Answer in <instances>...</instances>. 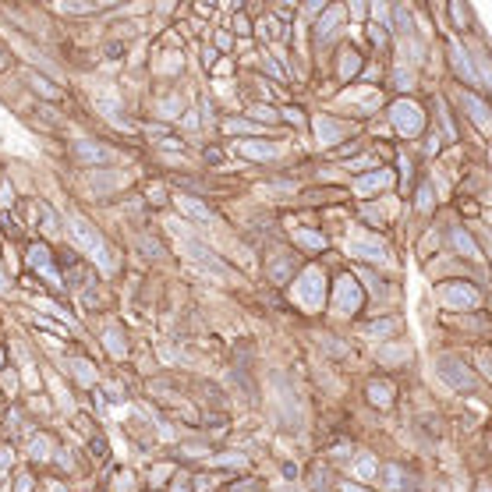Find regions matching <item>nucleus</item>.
<instances>
[{"instance_id": "nucleus-9", "label": "nucleus", "mask_w": 492, "mask_h": 492, "mask_svg": "<svg viewBox=\"0 0 492 492\" xmlns=\"http://www.w3.org/2000/svg\"><path fill=\"white\" fill-rule=\"evenodd\" d=\"M368 393H372V404H379V407L390 404V386H379V382H372Z\"/></svg>"}, {"instance_id": "nucleus-5", "label": "nucleus", "mask_w": 492, "mask_h": 492, "mask_svg": "<svg viewBox=\"0 0 492 492\" xmlns=\"http://www.w3.org/2000/svg\"><path fill=\"white\" fill-rule=\"evenodd\" d=\"M319 287H322V284H319V273L312 269L308 277L301 280V287H298V298H301L305 305H319Z\"/></svg>"}, {"instance_id": "nucleus-10", "label": "nucleus", "mask_w": 492, "mask_h": 492, "mask_svg": "<svg viewBox=\"0 0 492 492\" xmlns=\"http://www.w3.org/2000/svg\"><path fill=\"white\" fill-rule=\"evenodd\" d=\"M351 252H358L361 259H382V248H375V245H365V241H354V245H351Z\"/></svg>"}, {"instance_id": "nucleus-8", "label": "nucleus", "mask_w": 492, "mask_h": 492, "mask_svg": "<svg viewBox=\"0 0 492 492\" xmlns=\"http://www.w3.org/2000/svg\"><path fill=\"white\" fill-rule=\"evenodd\" d=\"M447 301H454V305H475L478 294L468 291V287H450V291H447Z\"/></svg>"}, {"instance_id": "nucleus-1", "label": "nucleus", "mask_w": 492, "mask_h": 492, "mask_svg": "<svg viewBox=\"0 0 492 492\" xmlns=\"http://www.w3.org/2000/svg\"><path fill=\"white\" fill-rule=\"evenodd\" d=\"M181 252H184L188 259H195V262L209 266V269L216 273V277H224V280H231V277H234V273H231V269H227L220 259H216V255H212V252H209L202 241H195V238H184V241H181Z\"/></svg>"}, {"instance_id": "nucleus-2", "label": "nucleus", "mask_w": 492, "mask_h": 492, "mask_svg": "<svg viewBox=\"0 0 492 492\" xmlns=\"http://www.w3.org/2000/svg\"><path fill=\"white\" fill-rule=\"evenodd\" d=\"M435 368H440V375L450 382V386H457V390H471L475 386V379L468 375V368L461 361H454V358H440V361H435Z\"/></svg>"}, {"instance_id": "nucleus-4", "label": "nucleus", "mask_w": 492, "mask_h": 492, "mask_svg": "<svg viewBox=\"0 0 492 492\" xmlns=\"http://www.w3.org/2000/svg\"><path fill=\"white\" fill-rule=\"evenodd\" d=\"M393 121H397V128H400V131L414 135V131H418V124H421L418 106H414V103H397V106H393Z\"/></svg>"}, {"instance_id": "nucleus-13", "label": "nucleus", "mask_w": 492, "mask_h": 492, "mask_svg": "<svg viewBox=\"0 0 492 492\" xmlns=\"http://www.w3.org/2000/svg\"><path fill=\"white\" fill-rule=\"evenodd\" d=\"M0 287H8V284H4V277H0Z\"/></svg>"}, {"instance_id": "nucleus-11", "label": "nucleus", "mask_w": 492, "mask_h": 492, "mask_svg": "<svg viewBox=\"0 0 492 492\" xmlns=\"http://www.w3.org/2000/svg\"><path fill=\"white\" fill-rule=\"evenodd\" d=\"M78 156L82 159H106V152L103 149H92L89 142H78Z\"/></svg>"}, {"instance_id": "nucleus-3", "label": "nucleus", "mask_w": 492, "mask_h": 492, "mask_svg": "<svg viewBox=\"0 0 492 492\" xmlns=\"http://www.w3.org/2000/svg\"><path fill=\"white\" fill-rule=\"evenodd\" d=\"M68 224H71V231H75V238L82 241V245H89V248H103V238H99V231L85 220V216H78V212H68Z\"/></svg>"}, {"instance_id": "nucleus-12", "label": "nucleus", "mask_w": 492, "mask_h": 492, "mask_svg": "<svg viewBox=\"0 0 492 492\" xmlns=\"http://www.w3.org/2000/svg\"><path fill=\"white\" fill-rule=\"evenodd\" d=\"M354 471H358V475H361V478H368V475H372V471H375V464H372V461H368V457H361V461H358V468H354Z\"/></svg>"}, {"instance_id": "nucleus-7", "label": "nucleus", "mask_w": 492, "mask_h": 492, "mask_svg": "<svg viewBox=\"0 0 492 492\" xmlns=\"http://www.w3.org/2000/svg\"><path fill=\"white\" fill-rule=\"evenodd\" d=\"M178 209H181V212H188V216H198V220H209V209H205L202 202L188 198V195H181V198H178Z\"/></svg>"}, {"instance_id": "nucleus-6", "label": "nucleus", "mask_w": 492, "mask_h": 492, "mask_svg": "<svg viewBox=\"0 0 492 492\" xmlns=\"http://www.w3.org/2000/svg\"><path fill=\"white\" fill-rule=\"evenodd\" d=\"M464 106H468V110H471V121L482 128V131H489V117H485V106L475 99V96H464Z\"/></svg>"}]
</instances>
